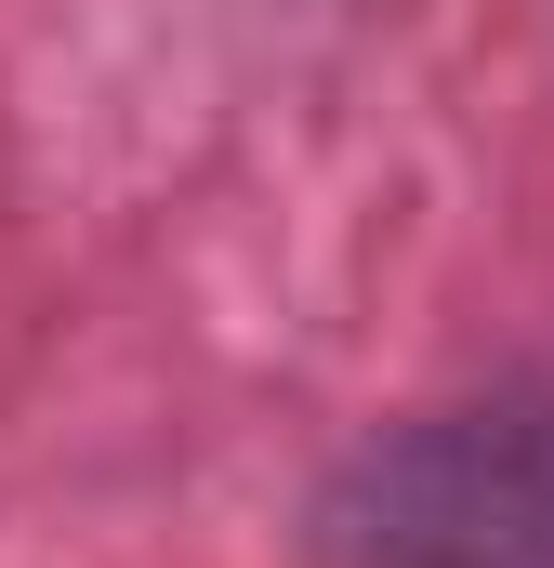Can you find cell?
<instances>
[{
	"label": "cell",
	"mask_w": 554,
	"mask_h": 568,
	"mask_svg": "<svg viewBox=\"0 0 554 568\" xmlns=\"http://www.w3.org/2000/svg\"><path fill=\"white\" fill-rule=\"evenodd\" d=\"M330 542L343 568H554V384L383 436L343 476Z\"/></svg>",
	"instance_id": "cell-1"
}]
</instances>
